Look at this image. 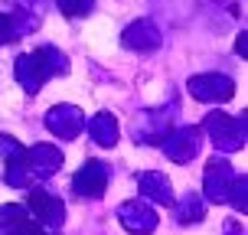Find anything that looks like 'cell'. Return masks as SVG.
Returning a JSON list of instances; mask_svg holds the SVG:
<instances>
[{
    "mask_svg": "<svg viewBox=\"0 0 248 235\" xmlns=\"http://www.w3.org/2000/svg\"><path fill=\"white\" fill-rule=\"evenodd\" d=\"M59 3H62L65 13H85L92 7V0H59Z\"/></svg>",
    "mask_w": 248,
    "mask_h": 235,
    "instance_id": "1",
    "label": "cell"
}]
</instances>
